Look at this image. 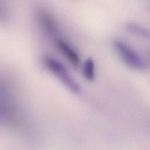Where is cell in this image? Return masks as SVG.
<instances>
[{"label": "cell", "mask_w": 150, "mask_h": 150, "mask_svg": "<svg viewBox=\"0 0 150 150\" xmlns=\"http://www.w3.org/2000/svg\"><path fill=\"white\" fill-rule=\"evenodd\" d=\"M83 76L87 80L92 81L95 78V63L91 57L87 58L83 63L82 67Z\"/></svg>", "instance_id": "5b68a950"}, {"label": "cell", "mask_w": 150, "mask_h": 150, "mask_svg": "<svg viewBox=\"0 0 150 150\" xmlns=\"http://www.w3.org/2000/svg\"><path fill=\"white\" fill-rule=\"evenodd\" d=\"M38 17L42 27L50 34L54 35L58 27L54 16L48 10L40 8L38 11Z\"/></svg>", "instance_id": "277c9868"}, {"label": "cell", "mask_w": 150, "mask_h": 150, "mask_svg": "<svg viewBox=\"0 0 150 150\" xmlns=\"http://www.w3.org/2000/svg\"><path fill=\"white\" fill-rule=\"evenodd\" d=\"M43 62L45 66L58 78L67 88L74 93L80 92V86L62 62L51 56L45 57Z\"/></svg>", "instance_id": "6da1fadb"}, {"label": "cell", "mask_w": 150, "mask_h": 150, "mask_svg": "<svg viewBox=\"0 0 150 150\" xmlns=\"http://www.w3.org/2000/svg\"><path fill=\"white\" fill-rule=\"evenodd\" d=\"M55 44L59 50L66 58L70 63L76 68L80 64V57L76 50L67 42L61 38L55 39Z\"/></svg>", "instance_id": "3957f363"}, {"label": "cell", "mask_w": 150, "mask_h": 150, "mask_svg": "<svg viewBox=\"0 0 150 150\" xmlns=\"http://www.w3.org/2000/svg\"><path fill=\"white\" fill-rule=\"evenodd\" d=\"M127 27L131 32L147 39H150V30L141 25L135 23H129Z\"/></svg>", "instance_id": "8992f818"}, {"label": "cell", "mask_w": 150, "mask_h": 150, "mask_svg": "<svg viewBox=\"0 0 150 150\" xmlns=\"http://www.w3.org/2000/svg\"><path fill=\"white\" fill-rule=\"evenodd\" d=\"M112 45L123 62L134 69H143L146 64L142 59L125 42L119 39H115Z\"/></svg>", "instance_id": "7a4b0ae2"}]
</instances>
